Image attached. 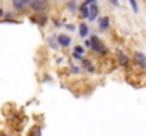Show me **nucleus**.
I'll return each instance as SVG.
<instances>
[{
  "mask_svg": "<svg viewBox=\"0 0 146 136\" xmlns=\"http://www.w3.org/2000/svg\"><path fill=\"white\" fill-rule=\"evenodd\" d=\"M4 16V10L3 9H0V17H3Z\"/></svg>",
  "mask_w": 146,
  "mask_h": 136,
  "instance_id": "19",
  "label": "nucleus"
},
{
  "mask_svg": "<svg viewBox=\"0 0 146 136\" xmlns=\"http://www.w3.org/2000/svg\"><path fill=\"white\" fill-rule=\"evenodd\" d=\"M109 1H111L113 6H119V1H118V0H109Z\"/></svg>",
  "mask_w": 146,
  "mask_h": 136,
  "instance_id": "15",
  "label": "nucleus"
},
{
  "mask_svg": "<svg viewBox=\"0 0 146 136\" xmlns=\"http://www.w3.org/2000/svg\"><path fill=\"white\" fill-rule=\"evenodd\" d=\"M40 135H41V131H40V129H37V131H36V133H33L31 136H40Z\"/></svg>",
  "mask_w": 146,
  "mask_h": 136,
  "instance_id": "16",
  "label": "nucleus"
},
{
  "mask_svg": "<svg viewBox=\"0 0 146 136\" xmlns=\"http://www.w3.org/2000/svg\"><path fill=\"white\" fill-rule=\"evenodd\" d=\"M98 16V6L97 3H92V4H90V9H88V20L90 21H94L95 19H97Z\"/></svg>",
  "mask_w": 146,
  "mask_h": 136,
  "instance_id": "1",
  "label": "nucleus"
},
{
  "mask_svg": "<svg viewBox=\"0 0 146 136\" xmlns=\"http://www.w3.org/2000/svg\"><path fill=\"white\" fill-rule=\"evenodd\" d=\"M71 68H72V70H71L72 72H80V67H74V65H72Z\"/></svg>",
  "mask_w": 146,
  "mask_h": 136,
  "instance_id": "14",
  "label": "nucleus"
},
{
  "mask_svg": "<svg viewBox=\"0 0 146 136\" xmlns=\"http://www.w3.org/2000/svg\"><path fill=\"white\" fill-rule=\"evenodd\" d=\"M80 36L81 37H87L88 36V26L85 23H81L80 24Z\"/></svg>",
  "mask_w": 146,
  "mask_h": 136,
  "instance_id": "8",
  "label": "nucleus"
},
{
  "mask_svg": "<svg viewBox=\"0 0 146 136\" xmlns=\"http://www.w3.org/2000/svg\"><path fill=\"white\" fill-rule=\"evenodd\" d=\"M135 58H136V61H138L143 68H146V57L142 52H135Z\"/></svg>",
  "mask_w": 146,
  "mask_h": 136,
  "instance_id": "6",
  "label": "nucleus"
},
{
  "mask_svg": "<svg viewBox=\"0 0 146 136\" xmlns=\"http://www.w3.org/2000/svg\"><path fill=\"white\" fill-rule=\"evenodd\" d=\"M30 3H31V0H13V6H14V9H17V10L26 9Z\"/></svg>",
  "mask_w": 146,
  "mask_h": 136,
  "instance_id": "4",
  "label": "nucleus"
},
{
  "mask_svg": "<svg viewBox=\"0 0 146 136\" xmlns=\"http://www.w3.org/2000/svg\"><path fill=\"white\" fill-rule=\"evenodd\" d=\"M74 52H77V54L82 55V54H84V48H82V47H80V45H77V47L74 48Z\"/></svg>",
  "mask_w": 146,
  "mask_h": 136,
  "instance_id": "12",
  "label": "nucleus"
},
{
  "mask_svg": "<svg viewBox=\"0 0 146 136\" xmlns=\"http://www.w3.org/2000/svg\"><path fill=\"white\" fill-rule=\"evenodd\" d=\"M48 44H50L51 48H55V50L58 48V41H55V40H54V37H50L48 38Z\"/></svg>",
  "mask_w": 146,
  "mask_h": 136,
  "instance_id": "11",
  "label": "nucleus"
},
{
  "mask_svg": "<svg viewBox=\"0 0 146 136\" xmlns=\"http://www.w3.org/2000/svg\"><path fill=\"white\" fill-rule=\"evenodd\" d=\"M57 41H58V45H62V47H68L71 44V38L67 34H58Z\"/></svg>",
  "mask_w": 146,
  "mask_h": 136,
  "instance_id": "2",
  "label": "nucleus"
},
{
  "mask_svg": "<svg viewBox=\"0 0 146 136\" xmlns=\"http://www.w3.org/2000/svg\"><path fill=\"white\" fill-rule=\"evenodd\" d=\"M85 45H87V47H91V40H87V41H85Z\"/></svg>",
  "mask_w": 146,
  "mask_h": 136,
  "instance_id": "17",
  "label": "nucleus"
},
{
  "mask_svg": "<svg viewBox=\"0 0 146 136\" xmlns=\"http://www.w3.org/2000/svg\"><path fill=\"white\" fill-rule=\"evenodd\" d=\"M1 136H7V135H1Z\"/></svg>",
  "mask_w": 146,
  "mask_h": 136,
  "instance_id": "20",
  "label": "nucleus"
},
{
  "mask_svg": "<svg viewBox=\"0 0 146 136\" xmlns=\"http://www.w3.org/2000/svg\"><path fill=\"white\" fill-rule=\"evenodd\" d=\"M118 57H119V61H121L122 65H126V64H128V57H126V54L118 51Z\"/></svg>",
  "mask_w": 146,
  "mask_h": 136,
  "instance_id": "9",
  "label": "nucleus"
},
{
  "mask_svg": "<svg viewBox=\"0 0 146 136\" xmlns=\"http://www.w3.org/2000/svg\"><path fill=\"white\" fill-rule=\"evenodd\" d=\"M129 4H131L133 13H138V11H139V7H138V1H136V0H129Z\"/></svg>",
  "mask_w": 146,
  "mask_h": 136,
  "instance_id": "10",
  "label": "nucleus"
},
{
  "mask_svg": "<svg viewBox=\"0 0 146 136\" xmlns=\"http://www.w3.org/2000/svg\"><path fill=\"white\" fill-rule=\"evenodd\" d=\"M90 40H91V48H94L97 52H99V51H105V50H104V45H102V43L98 40L95 36H94V37H91Z\"/></svg>",
  "mask_w": 146,
  "mask_h": 136,
  "instance_id": "3",
  "label": "nucleus"
},
{
  "mask_svg": "<svg viewBox=\"0 0 146 136\" xmlns=\"http://www.w3.org/2000/svg\"><path fill=\"white\" fill-rule=\"evenodd\" d=\"M67 29H68V30H74V26H71V24H68V26H67Z\"/></svg>",
  "mask_w": 146,
  "mask_h": 136,
  "instance_id": "18",
  "label": "nucleus"
},
{
  "mask_svg": "<svg viewBox=\"0 0 146 136\" xmlns=\"http://www.w3.org/2000/svg\"><path fill=\"white\" fill-rule=\"evenodd\" d=\"M30 4H31V7H33L36 11H38V10H43V9H44V6H46V3H44L43 0H38V1H31Z\"/></svg>",
  "mask_w": 146,
  "mask_h": 136,
  "instance_id": "7",
  "label": "nucleus"
},
{
  "mask_svg": "<svg viewBox=\"0 0 146 136\" xmlns=\"http://www.w3.org/2000/svg\"><path fill=\"white\" fill-rule=\"evenodd\" d=\"M72 57H74L75 60H81V58H82V55H80V54H77V52H72Z\"/></svg>",
  "mask_w": 146,
  "mask_h": 136,
  "instance_id": "13",
  "label": "nucleus"
},
{
  "mask_svg": "<svg viewBox=\"0 0 146 136\" xmlns=\"http://www.w3.org/2000/svg\"><path fill=\"white\" fill-rule=\"evenodd\" d=\"M98 26H99V29L101 30H106L108 27H109V17H101L99 19V21H98Z\"/></svg>",
  "mask_w": 146,
  "mask_h": 136,
  "instance_id": "5",
  "label": "nucleus"
}]
</instances>
